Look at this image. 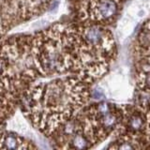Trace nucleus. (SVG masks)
Listing matches in <instances>:
<instances>
[{
	"label": "nucleus",
	"mask_w": 150,
	"mask_h": 150,
	"mask_svg": "<svg viewBox=\"0 0 150 150\" xmlns=\"http://www.w3.org/2000/svg\"><path fill=\"white\" fill-rule=\"evenodd\" d=\"M71 144L75 150H86L90 146V142L86 137L81 134L74 135L71 140Z\"/></svg>",
	"instance_id": "3"
},
{
	"label": "nucleus",
	"mask_w": 150,
	"mask_h": 150,
	"mask_svg": "<svg viewBox=\"0 0 150 150\" xmlns=\"http://www.w3.org/2000/svg\"><path fill=\"white\" fill-rule=\"evenodd\" d=\"M119 6L120 0H91L81 13L92 21L106 23L115 16Z\"/></svg>",
	"instance_id": "1"
},
{
	"label": "nucleus",
	"mask_w": 150,
	"mask_h": 150,
	"mask_svg": "<svg viewBox=\"0 0 150 150\" xmlns=\"http://www.w3.org/2000/svg\"><path fill=\"white\" fill-rule=\"evenodd\" d=\"M117 150H134V148H133V146L130 144L125 143V144H120Z\"/></svg>",
	"instance_id": "6"
},
{
	"label": "nucleus",
	"mask_w": 150,
	"mask_h": 150,
	"mask_svg": "<svg viewBox=\"0 0 150 150\" xmlns=\"http://www.w3.org/2000/svg\"><path fill=\"white\" fill-rule=\"evenodd\" d=\"M137 43L142 50H150V21L145 23L141 29L137 37Z\"/></svg>",
	"instance_id": "2"
},
{
	"label": "nucleus",
	"mask_w": 150,
	"mask_h": 150,
	"mask_svg": "<svg viewBox=\"0 0 150 150\" xmlns=\"http://www.w3.org/2000/svg\"><path fill=\"white\" fill-rule=\"evenodd\" d=\"M144 121L142 115L139 114H134L130 116L129 121V126L131 129L133 130H140L144 127Z\"/></svg>",
	"instance_id": "5"
},
{
	"label": "nucleus",
	"mask_w": 150,
	"mask_h": 150,
	"mask_svg": "<svg viewBox=\"0 0 150 150\" xmlns=\"http://www.w3.org/2000/svg\"><path fill=\"white\" fill-rule=\"evenodd\" d=\"M100 121L102 124L103 128L112 129L115 127V125L116 123V117L111 111L106 112V114H104V115H100Z\"/></svg>",
	"instance_id": "4"
}]
</instances>
